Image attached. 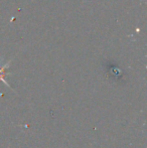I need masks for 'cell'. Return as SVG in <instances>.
I'll return each instance as SVG.
<instances>
[{
    "mask_svg": "<svg viewBox=\"0 0 147 148\" xmlns=\"http://www.w3.org/2000/svg\"><path fill=\"white\" fill-rule=\"evenodd\" d=\"M9 62H8L6 64H4V66H1L0 64V75H6L7 74V72H6V69H7V66H9Z\"/></svg>",
    "mask_w": 147,
    "mask_h": 148,
    "instance_id": "obj_1",
    "label": "cell"
},
{
    "mask_svg": "<svg viewBox=\"0 0 147 148\" xmlns=\"http://www.w3.org/2000/svg\"><path fill=\"white\" fill-rule=\"evenodd\" d=\"M5 76H6V75H0V82H3L4 84L6 85V86H7V87H9V88H10V86L7 84V83H6L5 79H4V77H5Z\"/></svg>",
    "mask_w": 147,
    "mask_h": 148,
    "instance_id": "obj_2",
    "label": "cell"
}]
</instances>
